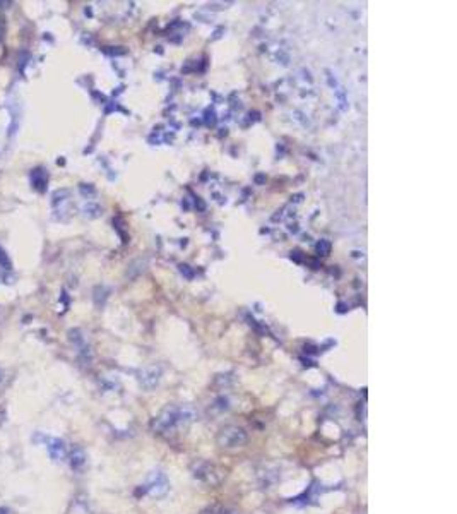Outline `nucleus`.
Segmentation results:
<instances>
[{"label": "nucleus", "instance_id": "1", "mask_svg": "<svg viewBox=\"0 0 457 514\" xmlns=\"http://www.w3.org/2000/svg\"><path fill=\"white\" fill-rule=\"evenodd\" d=\"M195 420V410L190 404H175L164 408L158 417L153 418L151 428L156 434H173L185 428Z\"/></svg>", "mask_w": 457, "mask_h": 514}, {"label": "nucleus", "instance_id": "2", "mask_svg": "<svg viewBox=\"0 0 457 514\" xmlns=\"http://www.w3.org/2000/svg\"><path fill=\"white\" fill-rule=\"evenodd\" d=\"M216 441L223 449H237L247 442V430L238 425H226L218 432Z\"/></svg>", "mask_w": 457, "mask_h": 514}, {"label": "nucleus", "instance_id": "3", "mask_svg": "<svg viewBox=\"0 0 457 514\" xmlns=\"http://www.w3.org/2000/svg\"><path fill=\"white\" fill-rule=\"evenodd\" d=\"M169 490V482L163 471H153L148 482L142 485V494H149L151 497H163Z\"/></svg>", "mask_w": 457, "mask_h": 514}, {"label": "nucleus", "instance_id": "4", "mask_svg": "<svg viewBox=\"0 0 457 514\" xmlns=\"http://www.w3.org/2000/svg\"><path fill=\"white\" fill-rule=\"evenodd\" d=\"M194 477L202 480L206 483H218L223 473L218 470V466H214L213 463H207V461H199V463L194 465Z\"/></svg>", "mask_w": 457, "mask_h": 514}, {"label": "nucleus", "instance_id": "5", "mask_svg": "<svg viewBox=\"0 0 457 514\" xmlns=\"http://www.w3.org/2000/svg\"><path fill=\"white\" fill-rule=\"evenodd\" d=\"M69 204H70V192L65 188L53 192L51 196V207H53V216L56 220H65L69 214Z\"/></svg>", "mask_w": 457, "mask_h": 514}, {"label": "nucleus", "instance_id": "6", "mask_svg": "<svg viewBox=\"0 0 457 514\" xmlns=\"http://www.w3.org/2000/svg\"><path fill=\"white\" fill-rule=\"evenodd\" d=\"M43 442L46 444V449H48V454H50L51 461H55V463H64V461L67 459L69 451H67V446H65V442L62 439H59V437H46L45 436Z\"/></svg>", "mask_w": 457, "mask_h": 514}, {"label": "nucleus", "instance_id": "7", "mask_svg": "<svg viewBox=\"0 0 457 514\" xmlns=\"http://www.w3.org/2000/svg\"><path fill=\"white\" fill-rule=\"evenodd\" d=\"M30 182L35 191L45 192L46 185H48V172L43 167H36L30 172Z\"/></svg>", "mask_w": 457, "mask_h": 514}, {"label": "nucleus", "instance_id": "8", "mask_svg": "<svg viewBox=\"0 0 457 514\" xmlns=\"http://www.w3.org/2000/svg\"><path fill=\"white\" fill-rule=\"evenodd\" d=\"M69 465L74 471H81L84 466H86V452H84L82 447L74 446L69 452Z\"/></svg>", "mask_w": 457, "mask_h": 514}, {"label": "nucleus", "instance_id": "9", "mask_svg": "<svg viewBox=\"0 0 457 514\" xmlns=\"http://www.w3.org/2000/svg\"><path fill=\"white\" fill-rule=\"evenodd\" d=\"M69 338H70V341L74 343V346L77 348V351H79V355H81L82 360L91 355V353H89V346H88L86 339H84V334L79 331V329H72V331L69 333Z\"/></svg>", "mask_w": 457, "mask_h": 514}, {"label": "nucleus", "instance_id": "10", "mask_svg": "<svg viewBox=\"0 0 457 514\" xmlns=\"http://www.w3.org/2000/svg\"><path fill=\"white\" fill-rule=\"evenodd\" d=\"M0 267H2V269H6V271H11L12 269L11 259H9V256H7L6 251H4L2 247H0Z\"/></svg>", "mask_w": 457, "mask_h": 514}, {"label": "nucleus", "instance_id": "11", "mask_svg": "<svg viewBox=\"0 0 457 514\" xmlns=\"http://www.w3.org/2000/svg\"><path fill=\"white\" fill-rule=\"evenodd\" d=\"M0 514H11V511L7 507H0Z\"/></svg>", "mask_w": 457, "mask_h": 514}, {"label": "nucleus", "instance_id": "12", "mask_svg": "<svg viewBox=\"0 0 457 514\" xmlns=\"http://www.w3.org/2000/svg\"><path fill=\"white\" fill-rule=\"evenodd\" d=\"M223 514H237V512H235V511H226V512H223Z\"/></svg>", "mask_w": 457, "mask_h": 514}]
</instances>
